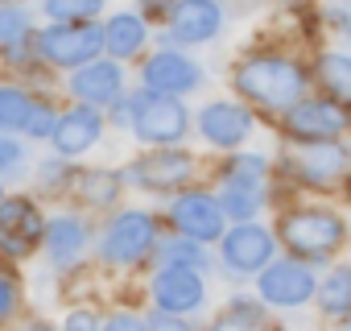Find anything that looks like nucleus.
Wrapping results in <instances>:
<instances>
[{
	"mask_svg": "<svg viewBox=\"0 0 351 331\" xmlns=\"http://www.w3.org/2000/svg\"><path fill=\"white\" fill-rule=\"evenodd\" d=\"M232 83H236V91L244 100H252L261 108H277V112L293 108L306 95V71L289 54H269V50L265 54H248L236 67Z\"/></svg>",
	"mask_w": 351,
	"mask_h": 331,
	"instance_id": "obj_1",
	"label": "nucleus"
},
{
	"mask_svg": "<svg viewBox=\"0 0 351 331\" xmlns=\"http://www.w3.org/2000/svg\"><path fill=\"white\" fill-rule=\"evenodd\" d=\"M277 236L285 240V249L306 261V265H318V261H330L343 240H347V224L343 216H335L330 207H298V212H285L281 224H277Z\"/></svg>",
	"mask_w": 351,
	"mask_h": 331,
	"instance_id": "obj_2",
	"label": "nucleus"
},
{
	"mask_svg": "<svg viewBox=\"0 0 351 331\" xmlns=\"http://www.w3.org/2000/svg\"><path fill=\"white\" fill-rule=\"evenodd\" d=\"M132 137L141 145L165 149V145H178L191 133V112L178 95H161V91H136L132 95Z\"/></svg>",
	"mask_w": 351,
	"mask_h": 331,
	"instance_id": "obj_3",
	"label": "nucleus"
},
{
	"mask_svg": "<svg viewBox=\"0 0 351 331\" xmlns=\"http://www.w3.org/2000/svg\"><path fill=\"white\" fill-rule=\"evenodd\" d=\"M99 50H104V25L95 21H50L46 30L34 34V54L46 67L79 71L91 58H99Z\"/></svg>",
	"mask_w": 351,
	"mask_h": 331,
	"instance_id": "obj_4",
	"label": "nucleus"
},
{
	"mask_svg": "<svg viewBox=\"0 0 351 331\" xmlns=\"http://www.w3.org/2000/svg\"><path fill=\"white\" fill-rule=\"evenodd\" d=\"M161 232H157V216L149 212H120L108 220L104 236H99V257L108 265H141L153 249H157Z\"/></svg>",
	"mask_w": 351,
	"mask_h": 331,
	"instance_id": "obj_5",
	"label": "nucleus"
},
{
	"mask_svg": "<svg viewBox=\"0 0 351 331\" xmlns=\"http://www.w3.org/2000/svg\"><path fill=\"white\" fill-rule=\"evenodd\" d=\"M314 290H318V277L306 261L298 257H285V261H269L261 273H256V294L277 306V310H298L306 302H314Z\"/></svg>",
	"mask_w": 351,
	"mask_h": 331,
	"instance_id": "obj_6",
	"label": "nucleus"
},
{
	"mask_svg": "<svg viewBox=\"0 0 351 331\" xmlns=\"http://www.w3.org/2000/svg\"><path fill=\"white\" fill-rule=\"evenodd\" d=\"M273 253H277V236H273L265 224H256V220H240V224L228 228L223 240H219V261H223V269L236 273V277L261 273V269L273 261Z\"/></svg>",
	"mask_w": 351,
	"mask_h": 331,
	"instance_id": "obj_7",
	"label": "nucleus"
},
{
	"mask_svg": "<svg viewBox=\"0 0 351 331\" xmlns=\"http://www.w3.org/2000/svg\"><path fill=\"white\" fill-rule=\"evenodd\" d=\"M351 124L347 104L339 100H298L285 108V137L289 141H339Z\"/></svg>",
	"mask_w": 351,
	"mask_h": 331,
	"instance_id": "obj_8",
	"label": "nucleus"
},
{
	"mask_svg": "<svg viewBox=\"0 0 351 331\" xmlns=\"http://www.w3.org/2000/svg\"><path fill=\"white\" fill-rule=\"evenodd\" d=\"M169 224H173V232L203 240V244L223 240V232H228L223 203L207 191H178V199L169 203Z\"/></svg>",
	"mask_w": 351,
	"mask_h": 331,
	"instance_id": "obj_9",
	"label": "nucleus"
},
{
	"mask_svg": "<svg viewBox=\"0 0 351 331\" xmlns=\"http://www.w3.org/2000/svg\"><path fill=\"white\" fill-rule=\"evenodd\" d=\"M191 174H195V157L182 153L178 145H165V149H153L149 157H136L124 179L145 191H178L191 183Z\"/></svg>",
	"mask_w": 351,
	"mask_h": 331,
	"instance_id": "obj_10",
	"label": "nucleus"
},
{
	"mask_svg": "<svg viewBox=\"0 0 351 331\" xmlns=\"http://www.w3.org/2000/svg\"><path fill=\"white\" fill-rule=\"evenodd\" d=\"M153 306L169 315H195L207 302V282L199 269H178V265H161L153 273Z\"/></svg>",
	"mask_w": 351,
	"mask_h": 331,
	"instance_id": "obj_11",
	"label": "nucleus"
},
{
	"mask_svg": "<svg viewBox=\"0 0 351 331\" xmlns=\"http://www.w3.org/2000/svg\"><path fill=\"white\" fill-rule=\"evenodd\" d=\"M141 79L149 91H161V95H186V91H199L203 87V67L182 54V50H157L145 58L141 67Z\"/></svg>",
	"mask_w": 351,
	"mask_h": 331,
	"instance_id": "obj_12",
	"label": "nucleus"
},
{
	"mask_svg": "<svg viewBox=\"0 0 351 331\" xmlns=\"http://www.w3.org/2000/svg\"><path fill=\"white\" fill-rule=\"evenodd\" d=\"M169 42L178 46H203L223 30V5L219 0H178L169 13Z\"/></svg>",
	"mask_w": 351,
	"mask_h": 331,
	"instance_id": "obj_13",
	"label": "nucleus"
},
{
	"mask_svg": "<svg viewBox=\"0 0 351 331\" xmlns=\"http://www.w3.org/2000/svg\"><path fill=\"white\" fill-rule=\"evenodd\" d=\"M71 95L87 108H108L124 100V67L120 58H91L71 75Z\"/></svg>",
	"mask_w": 351,
	"mask_h": 331,
	"instance_id": "obj_14",
	"label": "nucleus"
},
{
	"mask_svg": "<svg viewBox=\"0 0 351 331\" xmlns=\"http://www.w3.org/2000/svg\"><path fill=\"white\" fill-rule=\"evenodd\" d=\"M289 166L298 170L302 183L326 187V183H335L351 170V153L339 141H298V153L289 157Z\"/></svg>",
	"mask_w": 351,
	"mask_h": 331,
	"instance_id": "obj_15",
	"label": "nucleus"
},
{
	"mask_svg": "<svg viewBox=\"0 0 351 331\" xmlns=\"http://www.w3.org/2000/svg\"><path fill=\"white\" fill-rule=\"evenodd\" d=\"M46 232L42 212L34 207V199H0V253L9 257H25Z\"/></svg>",
	"mask_w": 351,
	"mask_h": 331,
	"instance_id": "obj_16",
	"label": "nucleus"
},
{
	"mask_svg": "<svg viewBox=\"0 0 351 331\" xmlns=\"http://www.w3.org/2000/svg\"><path fill=\"white\" fill-rule=\"evenodd\" d=\"M199 133L215 149H240L252 137V112L232 100H215L199 112Z\"/></svg>",
	"mask_w": 351,
	"mask_h": 331,
	"instance_id": "obj_17",
	"label": "nucleus"
},
{
	"mask_svg": "<svg viewBox=\"0 0 351 331\" xmlns=\"http://www.w3.org/2000/svg\"><path fill=\"white\" fill-rule=\"evenodd\" d=\"M99 137H104V116H99V108H87V104H75L71 112H62L50 133V141L62 157H79V153L95 149Z\"/></svg>",
	"mask_w": 351,
	"mask_h": 331,
	"instance_id": "obj_18",
	"label": "nucleus"
},
{
	"mask_svg": "<svg viewBox=\"0 0 351 331\" xmlns=\"http://www.w3.org/2000/svg\"><path fill=\"white\" fill-rule=\"evenodd\" d=\"M42 244H46V257H50L58 269H71V265H79V257L87 253V224H83L79 216H54V220H46Z\"/></svg>",
	"mask_w": 351,
	"mask_h": 331,
	"instance_id": "obj_19",
	"label": "nucleus"
},
{
	"mask_svg": "<svg viewBox=\"0 0 351 331\" xmlns=\"http://www.w3.org/2000/svg\"><path fill=\"white\" fill-rule=\"evenodd\" d=\"M145 42H149L145 17H136V13H112L108 17V25H104V50L112 58L128 62V58H136L145 50Z\"/></svg>",
	"mask_w": 351,
	"mask_h": 331,
	"instance_id": "obj_20",
	"label": "nucleus"
},
{
	"mask_svg": "<svg viewBox=\"0 0 351 331\" xmlns=\"http://www.w3.org/2000/svg\"><path fill=\"white\" fill-rule=\"evenodd\" d=\"M153 257H157V269H161V265H178V269H199V273H203V269L211 265L207 244H203V240H191V236H182V232L161 236L157 249H153Z\"/></svg>",
	"mask_w": 351,
	"mask_h": 331,
	"instance_id": "obj_21",
	"label": "nucleus"
},
{
	"mask_svg": "<svg viewBox=\"0 0 351 331\" xmlns=\"http://www.w3.org/2000/svg\"><path fill=\"white\" fill-rule=\"evenodd\" d=\"M314 302L330 319H351V265H330V273L314 290Z\"/></svg>",
	"mask_w": 351,
	"mask_h": 331,
	"instance_id": "obj_22",
	"label": "nucleus"
},
{
	"mask_svg": "<svg viewBox=\"0 0 351 331\" xmlns=\"http://www.w3.org/2000/svg\"><path fill=\"white\" fill-rule=\"evenodd\" d=\"M318 83L326 87L330 100L351 104V54H343V50L318 54Z\"/></svg>",
	"mask_w": 351,
	"mask_h": 331,
	"instance_id": "obj_23",
	"label": "nucleus"
},
{
	"mask_svg": "<svg viewBox=\"0 0 351 331\" xmlns=\"http://www.w3.org/2000/svg\"><path fill=\"white\" fill-rule=\"evenodd\" d=\"M120 183H124V179H120L116 170L95 166V170L79 174V195H83V203H91V207H108V203L120 199Z\"/></svg>",
	"mask_w": 351,
	"mask_h": 331,
	"instance_id": "obj_24",
	"label": "nucleus"
},
{
	"mask_svg": "<svg viewBox=\"0 0 351 331\" xmlns=\"http://www.w3.org/2000/svg\"><path fill=\"white\" fill-rule=\"evenodd\" d=\"M211 331H273V327H269V319L261 315V306H256V302L236 298L223 315H215Z\"/></svg>",
	"mask_w": 351,
	"mask_h": 331,
	"instance_id": "obj_25",
	"label": "nucleus"
},
{
	"mask_svg": "<svg viewBox=\"0 0 351 331\" xmlns=\"http://www.w3.org/2000/svg\"><path fill=\"white\" fill-rule=\"evenodd\" d=\"M223 216L228 220H252L265 207V187H240V183H223Z\"/></svg>",
	"mask_w": 351,
	"mask_h": 331,
	"instance_id": "obj_26",
	"label": "nucleus"
},
{
	"mask_svg": "<svg viewBox=\"0 0 351 331\" xmlns=\"http://www.w3.org/2000/svg\"><path fill=\"white\" fill-rule=\"evenodd\" d=\"M34 95L21 87H0V133H25V120L34 112Z\"/></svg>",
	"mask_w": 351,
	"mask_h": 331,
	"instance_id": "obj_27",
	"label": "nucleus"
},
{
	"mask_svg": "<svg viewBox=\"0 0 351 331\" xmlns=\"http://www.w3.org/2000/svg\"><path fill=\"white\" fill-rule=\"evenodd\" d=\"M269 174V161L261 153H236L223 170V183H240V187H265Z\"/></svg>",
	"mask_w": 351,
	"mask_h": 331,
	"instance_id": "obj_28",
	"label": "nucleus"
},
{
	"mask_svg": "<svg viewBox=\"0 0 351 331\" xmlns=\"http://www.w3.org/2000/svg\"><path fill=\"white\" fill-rule=\"evenodd\" d=\"M50 21H95L104 13V0H42Z\"/></svg>",
	"mask_w": 351,
	"mask_h": 331,
	"instance_id": "obj_29",
	"label": "nucleus"
},
{
	"mask_svg": "<svg viewBox=\"0 0 351 331\" xmlns=\"http://www.w3.org/2000/svg\"><path fill=\"white\" fill-rule=\"evenodd\" d=\"M29 38V13L17 5H0V50Z\"/></svg>",
	"mask_w": 351,
	"mask_h": 331,
	"instance_id": "obj_30",
	"label": "nucleus"
},
{
	"mask_svg": "<svg viewBox=\"0 0 351 331\" xmlns=\"http://www.w3.org/2000/svg\"><path fill=\"white\" fill-rule=\"evenodd\" d=\"M25 170V145L13 133H0V174H21Z\"/></svg>",
	"mask_w": 351,
	"mask_h": 331,
	"instance_id": "obj_31",
	"label": "nucleus"
},
{
	"mask_svg": "<svg viewBox=\"0 0 351 331\" xmlns=\"http://www.w3.org/2000/svg\"><path fill=\"white\" fill-rule=\"evenodd\" d=\"M54 124H58L54 104L38 100V104H34V112H29V120H25V133H29L34 141H42V137H50V133H54Z\"/></svg>",
	"mask_w": 351,
	"mask_h": 331,
	"instance_id": "obj_32",
	"label": "nucleus"
},
{
	"mask_svg": "<svg viewBox=\"0 0 351 331\" xmlns=\"http://www.w3.org/2000/svg\"><path fill=\"white\" fill-rule=\"evenodd\" d=\"M75 174V166L58 153V161L50 157V161H42V187H66V179Z\"/></svg>",
	"mask_w": 351,
	"mask_h": 331,
	"instance_id": "obj_33",
	"label": "nucleus"
},
{
	"mask_svg": "<svg viewBox=\"0 0 351 331\" xmlns=\"http://www.w3.org/2000/svg\"><path fill=\"white\" fill-rule=\"evenodd\" d=\"M145 331H191L186 315H169V310H153L145 319Z\"/></svg>",
	"mask_w": 351,
	"mask_h": 331,
	"instance_id": "obj_34",
	"label": "nucleus"
},
{
	"mask_svg": "<svg viewBox=\"0 0 351 331\" xmlns=\"http://www.w3.org/2000/svg\"><path fill=\"white\" fill-rule=\"evenodd\" d=\"M104 323H99V315L95 310H71L66 319H62V331H99Z\"/></svg>",
	"mask_w": 351,
	"mask_h": 331,
	"instance_id": "obj_35",
	"label": "nucleus"
},
{
	"mask_svg": "<svg viewBox=\"0 0 351 331\" xmlns=\"http://www.w3.org/2000/svg\"><path fill=\"white\" fill-rule=\"evenodd\" d=\"M13 315H17V286L0 273V323H9Z\"/></svg>",
	"mask_w": 351,
	"mask_h": 331,
	"instance_id": "obj_36",
	"label": "nucleus"
},
{
	"mask_svg": "<svg viewBox=\"0 0 351 331\" xmlns=\"http://www.w3.org/2000/svg\"><path fill=\"white\" fill-rule=\"evenodd\" d=\"M99 331H145V319H136V315H112Z\"/></svg>",
	"mask_w": 351,
	"mask_h": 331,
	"instance_id": "obj_37",
	"label": "nucleus"
},
{
	"mask_svg": "<svg viewBox=\"0 0 351 331\" xmlns=\"http://www.w3.org/2000/svg\"><path fill=\"white\" fill-rule=\"evenodd\" d=\"M173 5H178V0H141V9H145L149 17H165V21H169Z\"/></svg>",
	"mask_w": 351,
	"mask_h": 331,
	"instance_id": "obj_38",
	"label": "nucleus"
},
{
	"mask_svg": "<svg viewBox=\"0 0 351 331\" xmlns=\"http://www.w3.org/2000/svg\"><path fill=\"white\" fill-rule=\"evenodd\" d=\"M25 331H50V327H42V323H34V327H25Z\"/></svg>",
	"mask_w": 351,
	"mask_h": 331,
	"instance_id": "obj_39",
	"label": "nucleus"
},
{
	"mask_svg": "<svg viewBox=\"0 0 351 331\" xmlns=\"http://www.w3.org/2000/svg\"><path fill=\"white\" fill-rule=\"evenodd\" d=\"M343 30H347V38H351V17H347V21H343Z\"/></svg>",
	"mask_w": 351,
	"mask_h": 331,
	"instance_id": "obj_40",
	"label": "nucleus"
},
{
	"mask_svg": "<svg viewBox=\"0 0 351 331\" xmlns=\"http://www.w3.org/2000/svg\"><path fill=\"white\" fill-rule=\"evenodd\" d=\"M347 191H351V179H347Z\"/></svg>",
	"mask_w": 351,
	"mask_h": 331,
	"instance_id": "obj_41",
	"label": "nucleus"
},
{
	"mask_svg": "<svg viewBox=\"0 0 351 331\" xmlns=\"http://www.w3.org/2000/svg\"><path fill=\"white\" fill-rule=\"evenodd\" d=\"M0 5H9V0H0Z\"/></svg>",
	"mask_w": 351,
	"mask_h": 331,
	"instance_id": "obj_42",
	"label": "nucleus"
},
{
	"mask_svg": "<svg viewBox=\"0 0 351 331\" xmlns=\"http://www.w3.org/2000/svg\"><path fill=\"white\" fill-rule=\"evenodd\" d=\"M0 199H5V191H0Z\"/></svg>",
	"mask_w": 351,
	"mask_h": 331,
	"instance_id": "obj_43",
	"label": "nucleus"
}]
</instances>
